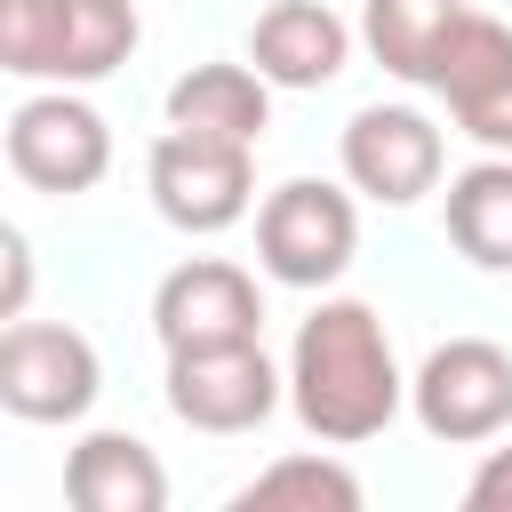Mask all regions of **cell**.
<instances>
[{
	"label": "cell",
	"mask_w": 512,
	"mask_h": 512,
	"mask_svg": "<svg viewBox=\"0 0 512 512\" xmlns=\"http://www.w3.org/2000/svg\"><path fill=\"white\" fill-rule=\"evenodd\" d=\"M360 32L376 64L432 88L464 136H480L488 152H512V24L464 0H368Z\"/></svg>",
	"instance_id": "1"
},
{
	"label": "cell",
	"mask_w": 512,
	"mask_h": 512,
	"mask_svg": "<svg viewBox=\"0 0 512 512\" xmlns=\"http://www.w3.org/2000/svg\"><path fill=\"white\" fill-rule=\"evenodd\" d=\"M288 400H296V424L328 448L376 440L400 416L408 376L392 360V336H384L376 304H360V296L312 304V320L288 344Z\"/></svg>",
	"instance_id": "2"
},
{
	"label": "cell",
	"mask_w": 512,
	"mask_h": 512,
	"mask_svg": "<svg viewBox=\"0 0 512 512\" xmlns=\"http://www.w3.org/2000/svg\"><path fill=\"white\" fill-rule=\"evenodd\" d=\"M136 0H0V64L16 80L88 88L136 56Z\"/></svg>",
	"instance_id": "3"
},
{
	"label": "cell",
	"mask_w": 512,
	"mask_h": 512,
	"mask_svg": "<svg viewBox=\"0 0 512 512\" xmlns=\"http://www.w3.org/2000/svg\"><path fill=\"white\" fill-rule=\"evenodd\" d=\"M352 248H360L352 192H336L320 176H288L280 192H264V208H256V264L280 288H328V280H344Z\"/></svg>",
	"instance_id": "4"
},
{
	"label": "cell",
	"mask_w": 512,
	"mask_h": 512,
	"mask_svg": "<svg viewBox=\"0 0 512 512\" xmlns=\"http://www.w3.org/2000/svg\"><path fill=\"white\" fill-rule=\"evenodd\" d=\"M256 144L240 136H208V128H168L144 160L152 176V208L176 224V232H224L248 216L256 200Z\"/></svg>",
	"instance_id": "5"
},
{
	"label": "cell",
	"mask_w": 512,
	"mask_h": 512,
	"mask_svg": "<svg viewBox=\"0 0 512 512\" xmlns=\"http://www.w3.org/2000/svg\"><path fill=\"white\" fill-rule=\"evenodd\" d=\"M408 408L432 440L448 448H472V440H496L512 424V352L488 344V336H448L424 352V368L408 376Z\"/></svg>",
	"instance_id": "6"
},
{
	"label": "cell",
	"mask_w": 512,
	"mask_h": 512,
	"mask_svg": "<svg viewBox=\"0 0 512 512\" xmlns=\"http://www.w3.org/2000/svg\"><path fill=\"white\" fill-rule=\"evenodd\" d=\"M104 392L96 344L64 320H8L0 328V408L24 424H72Z\"/></svg>",
	"instance_id": "7"
},
{
	"label": "cell",
	"mask_w": 512,
	"mask_h": 512,
	"mask_svg": "<svg viewBox=\"0 0 512 512\" xmlns=\"http://www.w3.org/2000/svg\"><path fill=\"white\" fill-rule=\"evenodd\" d=\"M8 168H16L32 192L72 200V192L104 184V168H112V128H104V112L80 104L72 88L24 96V104L8 112Z\"/></svg>",
	"instance_id": "8"
},
{
	"label": "cell",
	"mask_w": 512,
	"mask_h": 512,
	"mask_svg": "<svg viewBox=\"0 0 512 512\" xmlns=\"http://www.w3.org/2000/svg\"><path fill=\"white\" fill-rule=\"evenodd\" d=\"M168 408L192 432H256L280 408V368L264 360V344H192L168 352Z\"/></svg>",
	"instance_id": "9"
},
{
	"label": "cell",
	"mask_w": 512,
	"mask_h": 512,
	"mask_svg": "<svg viewBox=\"0 0 512 512\" xmlns=\"http://www.w3.org/2000/svg\"><path fill=\"white\" fill-rule=\"evenodd\" d=\"M440 128L416 112V104H360L344 120V184L384 200V208H408L440 184Z\"/></svg>",
	"instance_id": "10"
},
{
	"label": "cell",
	"mask_w": 512,
	"mask_h": 512,
	"mask_svg": "<svg viewBox=\"0 0 512 512\" xmlns=\"http://www.w3.org/2000/svg\"><path fill=\"white\" fill-rule=\"evenodd\" d=\"M152 328L168 352H192V344H248L264 328V296L240 264L224 256H192L176 264L160 288H152Z\"/></svg>",
	"instance_id": "11"
},
{
	"label": "cell",
	"mask_w": 512,
	"mask_h": 512,
	"mask_svg": "<svg viewBox=\"0 0 512 512\" xmlns=\"http://www.w3.org/2000/svg\"><path fill=\"white\" fill-rule=\"evenodd\" d=\"M352 56V24L320 0H272L248 32V64L272 88H328Z\"/></svg>",
	"instance_id": "12"
},
{
	"label": "cell",
	"mask_w": 512,
	"mask_h": 512,
	"mask_svg": "<svg viewBox=\"0 0 512 512\" xmlns=\"http://www.w3.org/2000/svg\"><path fill=\"white\" fill-rule=\"evenodd\" d=\"M64 496L80 512H160L168 504V472L136 432H88L64 456Z\"/></svg>",
	"instance_id": "13"
},
{
	"label": "cell",
	"mask_w": 512,
	"mask_h": 512,
	"mask_svg": "<svg viewBox=\"0 0 512 512\" xmlns=\"http://www.w3.org/2000/svg\"><path fill=\"white\" fill-rule=\"evenodd\" d=\"M272 120V80L248 64H192L168 88V128H208V136H240L256 144Z\"/></svg>",
	"instance_id": "14"
},
{
	"label": "cell",
	"mask_w": 512,
	"mask_h": 512,
	"mask_svg": "<svg viewBox=\"0 0 512 512\" xmlns=\"http://www.w3.org/2000/svg\"><path fill=\"white\" fill-rule=\"evenodd\" d=\"M448 240L480 264V272H512V152L472 160L448 184Z\"/></svg>",
	"instance_id": "15"
},
{
	"label": "cell",
	"mask_w": 512,
	"mask_h": 512,
	"mask_svg": "<svg viewBox=\"0 0 512 512\" xmlns=\"http://www.w3.org/2000/svg\"><path fill=\"white\" fill-rule=\"evenodd\" d=\"M240 512H280V504H304V512H352L360 504V480L336 464V456H280V464H264L240 496H232Z\"/></svg>",
	"instance_id": "16"
},
{
	"label": "cell",
	"mask_w": 512,
	"mask_h": 512,
	"mask_svg": "<svg viewBox=\"0 0 512 512\" xmlns=\"http://www.w3.org/2000/svg\"><path fill=\"white\" fill-rule=\"evenodd\" d=\"M464 504L472 512H512V448H488L480 472L464 480Z\"/></svg>",
	"instance_id": "17"
},
{
	"label": "cell",
	"mask_w": 512,
	"mask_h": 512,
	"mask_svg": "<svg viewBox=\"0 0 512 512\" xmlns=\"http://www.w3.org/2000/svg\"><path fill=\"white\" fill-rule=\"evenodd\" d=\"M0 256H8V280H0V320H24V296H32V248H24V232H16V224L0 232Z\"/></svg>",
	"instance_id": "18"
}]
</instances>
